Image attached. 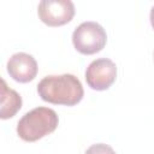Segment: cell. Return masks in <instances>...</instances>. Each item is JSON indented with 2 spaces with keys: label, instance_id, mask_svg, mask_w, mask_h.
<instances>
[{
  "label": "cell",
  "instance_id": "3957f363",
  "mask_svg": "<svg viewBox=\"0 0 154 154\" xmlns=\"http://www.w3.org/2000/svg\"><path fill=\"white\" fill-rule=\"evenodd\" d=\"M107 41L105 29L96 22H83L72 34L75 48L82 54H95L100 52Z\"/></svg>",
  "mask_w": 154,
  "mask_h": 154
},
{
  "label": "cell",
  "instance_id": "8992f818",
  "mask_svg": "<svg viewBox=\"0 0 154 154\" xmlns=\"http://www.w3.org/2000/svg\"><path fill=\"white\" fill-rule=\"evenodd\" d=\"M8 75L19 83H28L37 75V63L28 53H14L7 61Z\"/></svg>",
  "mask_w": 154,
  "mask_h": 154
},
{
  "label": "cell",
  "instance_id": "ba28073f",
  "mask_svg": "<svg viewBox=\"0 0 154 154\" xmlns=\"http://www.w3.org/2000/svg\"><path fill=\"white\" fill-rule=\"evenodd\" d=\"M85 154H116V152L113 150L112 147H109L108 144L105 143H96L90 146L87 150Z\"/></svg>",
  "mask_w": 154,
  "mask_h": 154
},
{
  "label": "cell",
  "instance_id": "6da1fadb",
  "mask_svg": "<svg viewBox=\"0 0 154 154\" xmlns=\"http://www.w3.org/2000/svg\"><path fill=\"white\" fill-rule=\"evenodd\" d=\"M37 94L49 103L73 106L82 100L84 90L76 76L64 73L43 77L37 84Z\"/></svg>",
  "mask_w": 154,
  "mask_h": 154
},
{
  "label": "cell",
  "instance_id": "7a4b0ae2",
  "mask_svg": "<svg viewBox=\"0 0 154 154\" xmlns=\"http://www.w3.org/2000/svg\"><path fill=\"white\" fill-rule=\"evenodd\" d=\"M59 119L54 109L48 107H36L26 112L17 124V134L25 142H35L53 132Z\"/></svg>",
  "mask_w": 154,
  "mask_h": 154
},
{
  "label": "cell",
  "instance_id": "5b68a950",
  "mask_svg": "<svg viewBox=\"0 0 154 154\" xmlns=\"http://www.w3.org/2000/svg\"><path fill=\"white\" fill-rule=\"evenodd\" d=\"M117 77L116 64L107 58L93 60L85 70L87 84L94 90L108 89Z\"/></svg>",
  "mask_w": 154,
  "mask_h": 154
},
{
  "label": "cell",
  "instance_id": "52a82bcc",
  "mask_svg": "<svg viewBox=\"0 0 154 154\" xmlns=\"http://www.w3.org/2000/svg\"><path fill=\"white\" fill-rule=\"evenodd\" d=\"M0 118H12L22 107L20 95L7 87L5 79H1V103H0Z\"/></svg>",
  "mask_w": 154,
  "mask_h": 154
},
{
  "label": "cell",
  "instance_id": "277c9868",
  "mask_svg": "<svg viewBox=\"0 0 154 154\" xmlns=\"http://www.w3.org/2000/svg\"><path fill=\"white\" fill-rule=\"evenodd\" d=\"M38 18L49 26L69 23L75 16V5L70 0H42L37 7Z\"/></svg>",
  "mask_w": 154,
  "mask_h": 154
},
{
  "label": "cell",
  "instance_id": "9c48e42d",
  "mask_svg": "<svg viewBox=\"0 0 154 154\" xmlns=\"http://www.w3.org/2000/svg\"><path fill=\"white\" fill-rule=\"evenodd\" d=\"M150 24H152V26L154 28V6H153L152 10H150Z\"/></svg>",
  "mask_w": 154,
  "mask_h": 154
}]
</instances>
